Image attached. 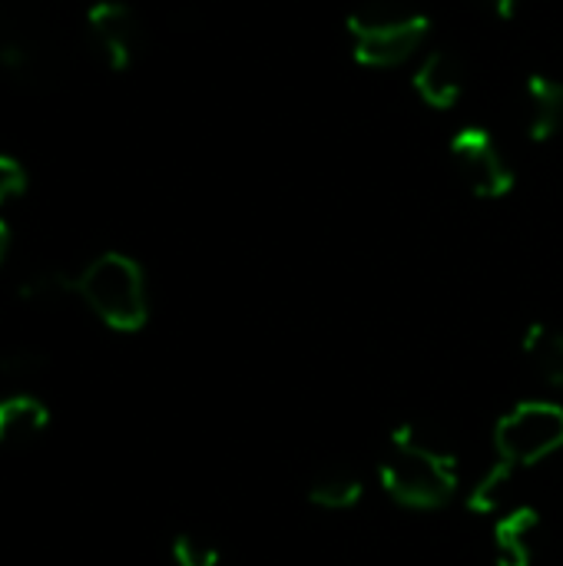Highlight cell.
<instances>
[{
  "instance_id": "obj_1",
  "label": "cell",
  "mask_w": 563,
  "mask_h": 566,
  "mask_svg": "<svg viewBox=\"0 0 563 566\" xmlns=\"http://www.w3.org/2000/svg\"><path fill=\"white\" fill-rule=\"evenodd\" d=\"M382 488L392 501L415 511L445 507L458 491V468L448 451L425 441L411 428L392 434L378 468Z\"/></svg>"
},
{
  "instance_id": "obj_2",
  "label": "cell",
  "mask_w": 563,
  "mask_h": 566,
  "mask_svg": "<svg viewBox=\"0 0 563 566\" xmlns=\"http://www.w3.org/2000/svg\"><path fill=\"white\" fill-rule=\"evenodd\" d=\"M428 30L431 20L425 13L405 10L392 0H368L348 13L355 60L372 70H392L411 60L421 50Z\"/></svg>"
},
{
  "instance_id": "obj_3",
  "label": "cell",
  "mask_w": 563,
  "mask_h": 566,
  "mask_svg": "<svg viewBox=\"0 0 563 566\" xmlns=\"http://www.w3.org/2000/svg\"><path fill=\"white\" fill-rule=\"evenodd\" d=\"M76 295L113 332H139L149 318L143 269L123 252H103L76 275Z\"/></svg>"
},
{
  "instance_id": "obj_4",
  "label": "cell",
  "mask_w": 563,
  "mask_h": 566,
  "mask_svg": "<svg viewBox=\"0 0 563 566\" xmlns=\"http://www.w3.org/2000/svg\"><path fill=\"white\" fill-rule=\"evenodd\" d=\"M563 448V408L551 401H524L511 415H504L494 428L498 461L518 468H531Z\"/></svg>"
},
{
  "instance_id": "obj_5",
  "label": "cell",
  "mask_w": 563,
  "mask_h": 566,
  "mask_svg": "<svg viewBox=\"0 0 563 566\" xmlns=\"http://www.w3.org/2000/svg\"><path fill=\"white\" fill-rule=\"evenodd\" d=\"M451 159L465 186L481 199H504L514 189V172L488 129L465 126L451 139Z\"/></svg>"
},
{
  "instance_id": "obj_6",
  "label": "cell",
  "mask_w": 563,
  "mask_h": 566,
  "mask_svg": "<svg viewBox=\"0 0 563 566\" xmlns=\"http://www.w3.org/2000/svg\"><path fill=\"white\" fill-rule=\"evenodd\" d=\"M86 27L110 70H126L133 63L139 40H143V27L129 3H119V0L93 3L86 10Z\"/></svg>"
},
{
  "instance_id": "obj_7",
  "label": "cell",
  "mask_w": 563,
  "mask_h": 566,
  "mask_svg": "<svg viewBox=\"0 0 563 566\" xmlns=\"http://www.w3.org/2000/svg\"><path fill=\"white\" fill-rule=\"evenodd\" d=\"M415 93L431 109H451L458 106L465 93V63L451 50H435L415 73Z\"/></svg>"
},
{
  "instance_id": "obj_8",
  "label": "cell",
  "mask_w": 563,
  "mask_h": 566,
  "mask_svg": "<svg viewBox=\"0 0 563 566\" xmlns=\"http://www.w3.org/2000/svg\"><path fill=\"white\" fill-rule=\"evenodd\" d=\"M50 424V411L37 395H10L0 398V444L3 448H27L33 444Z\"/></svg>"
},
{
  "instance_id": "obj_9",
  "label": "cell",
  "mask_w": 563,
  "mask_h": 566,
  "mask_svg": "<svg viewBox=\"0 0 563 566\" xmlns=\"http://www.w3.org/2000/svg\"><path fill=\"white\" fill-rule=\"evenodd\" d=\"M538 527H541V514L534 507H518V511L504 514L494 527L498 566H531Z\"/></svg>"
},
{
  "instance_id": "obj_10",
  "label": "cell",
  "mask_w": 563,
  "mask_h": 566,
  "mask_svg": "<svg viewBox=\"0 0 563 566\" xmlns=\"http://www.w3.org/2000/svg\"><path fill=\"white\" fill-rule=\"evenodd\" d=\"M563 126V83L534 73L528 76V136L534 143H548Z\"/></svg>"
},
{
  "instance_id": "obj_11",
  "label": "cell",
  "mask_w": 563,
  "mask_h": 566,
  "mask_svg": "<svg viewBox=\"0 0 563 566\" xmlns=\"http://www.w3.org/2000/svg\"><path fill=\"white\" fill-rule=\"evenodd\" d=\"M524 355L538 375L563 391V335L548 325H531L524 332Z\"/></svg>"
},
{
  "instance_id": "obj_12",
  "label": "cell",
  "mask_w": 563,
  "mask_h": 566,
  "mask_svg": "<svg viewBox=\"0 0 563 566\" xmlns=\"http://www.w3.org/2000/svg\"><path fill=\"white\" fill-rule=\"evenodd\" d=\"M362 481L348 471H322L309 484V501L325 511H352L362 501Z\"/></svg>"
},
{
  "instance_id": "obj_13",
  "label": "cell",
  "mask_w": 563,
  "mask_h": 566,
  "mask_svg": "<svg viewBox=\"0 0 563 566\" xmlns=\"http://www.w3.org/2000/svg\"><path fill=\"white\" fill-rule=\"evenodd\" d=\"M76 292V279L66 275L63 269H40L33 275H27L17 289V295L30 305H53L56 298Z\"/></svg>"
},
{
  "instance_id": "obj_14",
  "label": "cell",
  "mask_w": 563,
  "mask_h": 566,
  "mask_svg": "<svg viewBox=\"0 0 563 566\" xmlns=\"http://www.w3.org/2000/svg\"><path fill=\"white\" fill-rule=\"evenodd\" d=\"M511 478H514V468L511 464H504V461H498L475 488H471V494H468V507H471V514H494L498 507H501V501H504V494H508V484H511Z\"/></svg>"
},
{
  "instance_id": "obj_15",
  "label": "cell",
  "mask_w": 563,
  "mask_h": 566,
  "mask_svg": "<svg viewBox=\"0 0 563 566\" xmlns=\"http://www.w3.org/2000/svg\"><path fill=\"white\" fill-rule=\"evenodd\" d=\"M50 368V358L40 348H10L0 361V371L10 381H33Z\"/></svg>"
},
{
  "instance_id": "obj_16",
  "label": "cell",
  "mask_w": 563,
  "mask_h": 566,
  "mask_svg": "<svg viewBox=\"0 0 563 566\" xmlns=\"http://www.w3.org/2000/svg\"><path fill=\"white\" fill-rule=\"evenodd\" d=\"M173 560L176 566H219L222 557L212 544L199 541V537H189V534H179L173 541Z\"/></svg>"
},
{
  "instance_id": "obj_17",
  "label": "cell",
  "mask_w": 563,
  "mask_h": 566,
  "mask_svg": "<svg viewBox=\"0 0 563 566\" xmlns=\"http://www.w3.org/2000/svg\"><path fill=\"white\" fill-rule=\"evenodd\" d=\"M23 189H27L23 166L17 159H10V156H0V206L17 199V196H23Z\"/></svg>"
},
{
  "instance_id": "obj_18",
  "label": "cell",
  "mask_w": 563,
  "mask_h": 566,
  "mask_svg": "<svg viewBox=\"0 0 563 566\" xmlns=\"http://www.w3.org/2000/svg\"><path fill=\"white\" fill-rule=\"evenodd\" d=\"M0 66H3V70H10V73H23V70L30 66V56H27V50H23V46L7 43V46L0 50Z\"/></svg>"
},
{
  "instance_id": "obj_19",
  "label": "cell",
  "mask_w": 563,
  "mask_h": 566,
  "mask_svg": "<svg viewBox=\"0 0 563 566\" xmlns=\"http://www.w3.org/2000/svg\"><path fill=\"white\" fill-rule=\"evenodd\" d=\"M514 3H518V0H491L494 13H498V17H504V20H508V17H514Z\"/></svg>"
},
{
  "instance_id": "obj_20",
  "label": "cell",
  "mask_w": 563,
  "mask_h": 566,
  "mask_svg": "<svg viewBox=\"0 0 563 566\" xmlns=\"http://www.w3.org/2000/svg\"><path fill=\"white\" fill-rule=\"evenodd\" d=\"M7 249H10V229H7V222L0 219V262L7 259Z\"/></svg>"
}]
</instances>
